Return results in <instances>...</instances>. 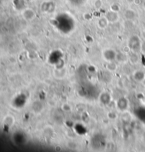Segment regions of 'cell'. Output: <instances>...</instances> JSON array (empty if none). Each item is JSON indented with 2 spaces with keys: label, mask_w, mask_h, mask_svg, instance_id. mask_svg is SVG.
Returning <instances> with one entry per match:
<instances>
[{
  "label": "cell",
  "mask_w": 145,
  "mask_h": 152,
  "mask_svg": "<svg viewBox=\"0 0 145 152\" xmlns=\"http://www.w3.org/2000/svg\"><path fill=\"white\" fill-rule=\"evenodd\" d=\"M133 78L137 82H141V81L144 80L145 74L144 73V72L141 71V70H136L133 73Z\"/></svg>",
  "instance_id": "52a82bcc"
},
{
  "label": "cell",
  "mask_w": 145,
  "mask_h": 152,
  "mask_svg": "<svg viewBox=\"0 0 145 152\" xmlns=\"http://www.w3.org/2000/svg\"><path fill=\"white\" fill-rule=\"evenodd\" d=\"M127 54L123 53V51L121 52H117L116 61L118 62V63H126L128 60V56H127Z\"/></svg>",
  "instance_id": "8992f818"
},
{
  "label": "cell",
  "mask_w": 145,
  "mask_h": 152,
  "mask_svg": "<svg viewBox=\"0 0 145 152\" xmlns=\"http://www.w3.org/2000/svg\"><path fill=\"white\" fill-rule=\"evenodd\" d=\"M109 21L108 20V19L106 17H102L98 20V24L100 29H105L108 25Z\"/></svg>",
  "instance_id": "5bb4252c"
},
{
  "label": "cell",
  "mask_w": 145,
  "mask_h": 152,
  "mask_svg": "<svg viewBox=\"0 0 145 152\" xmlns=\"http://www.w3.org/2000/svg\"><path fill=\"white\" fill-rule=\"evenodd\" d=\"M123 51V53H125V54H129L131 52V51H132V50H131L130 46H127L124 47L123 48V51Z\"/></svg>",
  "instance_id": "ac0fdd59"
},
{
  "label": "cell",
  "mask_w": 145,
  "mask_h": 152,
  "mask_svg": "<svg viewBox=\"0 0 145 152\" xmlns=\"http://www.w3.org/2000/svg\"><path fill=\"white\" fill-rule=\"evenodd\" d=\"M123 115L121 117V119L122 121L123 122H129L131 121V119H132V117H131V114L130 113H128L127 112H123Z\"/></svg>",
  "instance_id": "9a60e30c"
},
{
  "label": "cell",
  "mask_w": 145,
  "mask_h": 152,
  "mask_svg": "<svg viewBox=\"0 0 145 152\" xmlns=\"http://www.w3.org/2000/svg\"><path fill=\"white\" fill-rule=\"evenodd\" d=\"M106 18L108 19V20L111 22H116L118 20L119 17H118V12L111 11L108 13V14L106 15Z\"/></svg>",
  "instance_id": "ba28073f"
},
{
  "label": "cell",
  "mask_w": 145,
  "mask_h": 152,
  "mask_svg": "<svg viewBox=\"0 0 145 152\" xmlns=\"http://www.w3.org/2000/svg\"><path fill=\"white\" fill-rule=\"evenodd\" d=\"M102 6V1L101 0H96L95 1V7L97 9H99Z\"/></svg>",
  "instance_id": "d6986e66"
},
{
  "label": "cell",
  "mask_w": 145,
  "mask_h": 152,
  "mask_svg": "<svg viewBox=\"0 0 145 152\" xmlns=\"http://www.w3.org/2000/svg\"><path fill=\"white\" fill-rule=\"evenodd\" d=\"M112 100V97L108 92H103L98 97V101L103 105H108Z\"/></svg>",
  "instance_id": "3957f363"
},
{
  "label": "cell",
  "mask_w": 145,
  "mask_h": 152,
  "mask_svg": "<svg viewBox=\"0 0 145 152\" xmlns=\"http://www.w3.org/2000/svg\"><path fill=\"white\" fill-rule=\"evenodd\" d=\"M23 16L27 20H32V19H34L35 17V12L31 9H27L23 13Z\"/></svg>",
  "instance_id": "9c48e42d"
},
{
  "label": "cell",
  "mask_w": 145,
  "mask_h": 152,
  "mask_svg": "<svg viewBox=\"0 0 145 152\" xmlns=\"http://www.w3.org/2000/svg\"><path fill=\"white\" fill-rule=\"evenodd\" d=\"M32 109H33V112L35 113H40L44 109V105L41 101H35L33 102V105H32Z\"/></svg>",
  "instance_id": "5b68a950"
},
{
  "label": "cell",
  "mask_w": 145,
  "mask_h": 152,
  "mask_svg": "<svg viewBox=\"0 0 145 152\" xmlns=\"http://www.w3.org/2000/svg\"><path fill=\"white\" fill-rule=\"evenodd\" d=\"M117 52L113 48H106L103 51L102 56L106 62L116 61Z\"/></svg>",
  "instance_id": "6da1fadb"
},
{
  "label": "cell",
  "mask_w": 145,
  "mask_h": 152,
  "mask_svg": "<svg viewBox=\"0 0 145 152\" xmlns=\"http://www.w3.org/2000/svg\"><path fill=\"white\" fill-rule=\"evenodd\" d=\"M66 146L70 150H77L79 148V144L75 141L69 140L66 142Z\"/></svg>",
  "instance_id": "30bf717a"
},
{
  "label": "cell",
  "mask_w": 145,
  "mask_h": 152,
  "mask_svg": "<svg viewBox=\"0 0 145 152\" xmlns=\"http://www.w3.org/2000/svg\"><path fill=\"white\" fill-rule=\"evenodd\" d=\"M106 69L110 72H115L116 71L117 69H118V64H116L114 61H111V62H107V64H106Z\"/></svg>",
  "instance_id": "7c38bea8"
},
{
  "label": "cell",
  "mask_w": 145,
  "mask_h": 152,
  "mask_svg": "<svg viewBox=\"0 0 145 152\" xmlns=\"http://www.w3.org/2000/svg\"><path fill=\"white\" fill-rule=\"evenodd\" d=\"M116 107L118 110H119L121 112L127 111L129 107V101L127 98L125 97H121L118 99L116 102Z\"/></svg>",
  "instance_id": "7a4b0ae2"
},
{
  "label": "cell",
  "mask_w": 145,
  "mask_h": 152,
  "mask_svg": "<svg viewBox=\"0 0 145 152\" xmlns=\"http://www.w3.org/2000/svg\"><path fill=\"white\" fill-rule=\"evenodd\" d=\"M14 121H15V119H14V117H12L11 115H7L4 119V123L7 127H11L14 125Z\"/></svg>",
  "instance_id": "4fadbf2b"
},
{
  "label": "cell",
  "mask_w": 145,
  "mask_h": 152,
  "mask_svg": "<svg viewBox=\"0 0 145 152\" xmlns=\"http://www.w3.org/2000/svg\"><path fill=\"white\" fill-rule=\"evenodd\" d=\"M54 148H55V151L57 152H60V151H62V147L60 144L56 145V146H55Z\"/></svg>",
  "instance_id": "ffe728a7"
},
{
  "label": "cell",
  "mask_w": 145,
  "mask_h": 152,
  "mask_svg": "<svg viewBox=\"0 0 145 152\" xmlns=\"http://www.w3.org/2000/svg\"><path fill=\"white\" fill-rule=\"evenodd\" d=\"M61 109L63 111V112H70L72 111V105H70V104L69 103H63L62 105H61Z\"/></svg>",
  "instance_id": "2e32d148"
},
{
  "label": "cell",
  "mask_w": 145,
  "mask_h": 152,
  "mask_svg": "<svg viewBox=\"0 0 145 152\" xmlns=\"http://www.w3.org/2000/svg\"><path fill=\"white\" fill-rule=\"evenodd\" d=\"M128 60L130 62L131 64L132 65H135L139 62V56L138 55L136 54V52H133L130 55V56L128 57Z\"/></svg>",
  "instance_id": "8fae6325"
},
{
  "label": "cell",
  "mask_w": 145,
  "mask_h": 152,
  "mask_svg": "<svg viewBox=\"0 0 145 152\" xmlns=\"http://www.w3.org/2000/svg\"><path fill=\"white\" fill-rule=\"evenodd\" d=\"M55 77L57 79H62L67 75V70L65 68H58L55 69L53 71Z\"/></svg>",
  "instance_id": "277c9868"
},
{
  "label": "cell",
  "mask_w": 145,
  "mask_h": 152,
  "mask_svg": "<svg viewBox=\"0 0 145 152\" xmlns=\"http://www.w3.org/2000/svg\"><path fill=\"white\" fill-rule=\"evenodd\" d=\"M106 148H107L108 151H113V150L116 148L115 143L113 142V141H109V142H108L107 144H106Z\"/></svg>",
  "instance_id": "e0dca14e"
}]
</instances>
